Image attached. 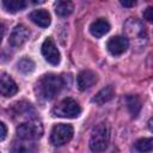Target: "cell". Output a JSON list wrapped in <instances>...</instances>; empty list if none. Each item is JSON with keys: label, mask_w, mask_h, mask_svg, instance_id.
I'll use <instances>...</instances> for the list:
<instances>
[{"label": "cell", "mask_w": 153, "mask_h": 153, "mask_svg": "<svg viewBox=\"0 0 153 153\" xmlns=\"http://www.w3.org/2000/svg\"><path fill=\"white\" fill-rule=\"evenodd\" d=\"M63 87V79L56 74H45L36 84L37 97L44 100H51Z\"/></svg>", "instance_id": "1"}, {"label": "cell", "mask_w": 153, "mask_h": 153, "mask_svg": "<svg viewBox=\"0 0 153 153\" xmlns=\"http://www.w3.org/2000/svg\"><path fill=\"white\" fill-rule=\"evenodd\" d=\"M110 141V133L104 123H99L92 130L90 137V148L92 152H103L106 149Z\"/></svg>", "instance_id": "2"}, {"label": "cell", "mask_w": 153, "mask_h": 153, "mask_svg": "<svg viewBox=\"0 0 153 153\" xmlns=\"http://www.w3.org/2000/svg\"><path fill=\"white\" fill-rule=\"evenodd\" d=\"M51 112L54 116H57V117L74 118L80 115L81 108L73 98H65L53 109Z\"/></svg>", "instance_id": "3"}, {"label": "cell", "mask_w": 153, "mask_h": 153, "mask_svg": "<svg viewBox=\"0 0 153 153\" xmlns=\"http://www.w3.org/2000/svg\"><path fill=\"white\" fill-rule=\"evenodd\" d=\"M73 127L71 124L59 123L55 124L50 133V142L54 146H63L73 137Z\"/></svg>", "instance_id": "4"}, {"label": "cell", "mask_w": 153, "mask_h": 153, "mask_svg": "<svg viewBox=\"0 0 153 153\" xmlns=\"http://www.w3.org/2000/svg\"><path fill=\"white\" fill-rule=\"evenodd\" d=\"M43 134V127L37 121H29L17 127V135L22 140H37Z\"/></svg>", "instance_id": "5"}, {"label": "cell", "mask_w": 153, "mask_h": 153, "mask_svg": "<svg viewBox=\"0 0 153 153\" xmlns=\"http://www.w3.org/2000/svg\"><path fill=\"white\" fill-rule=\"evenodd\" d=\"M42 55L44 56V59L50 65H59L60 63V60H61L60 51L56 48V44L51 37H48L44 39V42L42 44Z\"/></svg>", "instance_id": "6"}, {"label": "cell", "mask_w": 153, "mask_h": 153, "mask_svg": "<svg viewBox=\"0 0 153 153\" xmlns=\"http://www.w3.org/2000/svg\"><path fill=\"white\" fill-rule=\"evenodd\" d=\"M128 47H129V39L124 36H114L106 43V48L109 53L114 56L122 55L123 53L127 51Z\"/></svg>", "instance_id": "7"}, {"label": "cell", "mask_w": 153, "mask_h": 153, "mask_svg": "<svg viewBox=\"0 0 153 153\" xmlns=\"http://www.w3.org/2000/svg\"><path fill=\"white\" fill-rule=\"evenodd\" d=\"M29 36H30V32L26 26L17 25L10 35L8 43L14 48H20L23 44L26 43V41L29 39Z\"/></svg>", "instance_id": "8"}, {"label": "cell", "mask_w": 153, "mask_h": 153, "mask_svg": "<svg viewBox=\"0 0 153 153\" xmlns=\"http://www.w3.org/2000/svg\"><path fill=\"white\" fill-rule=\"evenodd\" d=\"M96 82H97V74L90 69L81 71L76 76V84L80 91H85L92 87Z\"/></svg>", "instance_id": "9"}, {"label": "cell", "mask_w": 153, "mask_h": 153, "mask_svg": "<svg viewBox=\"0 0 153 153\" xmlns=\"http://www.w3.org/2000/svg\"><path fill=\"white\" fill-rule=\"evenodd\" d=\"M126 31L128 33L129 37H137L136 39H142L143 42H146L147 39V35H146V31H145V27L142 26V24L135 19H129L126 25Z\"/></svg>", "instance_id": "10"}, {"label": "cell", "mask_w": 153, "mask_h": 153, "mask_svg": "<svg viewBox=\"0 0 153 153\" xmlns=\"http://www.w3.org/2000/svg\"><path fill=\"white\" fill-rule=\"evenodd\" d=\"M18 92V86L16 81L6 73L0 76V93L4 97H12Z\"/></svg>", "instance_id": "11"}, {"label": "cell", "mask_w": 153, "mask_h": 153, "mask_svg": "<svg viewBox=\"0 0 153 153\" xmlns=\"http://www.w3.org/2000/svg\"><path fill=\"white\" fill-rule=\"evenodd\" d=\"M110 31V24L108 20H105L104 18H99L97 20H94L91 25H90V32L92 36H94L96 38H100L103 37L105 33H108Z\"/></svg>", "instance_id": "12"}, {"label": "cell", "mask_w": 153, "mask_h": 153, "mask_svg": "<svg viewBox=\"0 0 153 153\" xmlns=\"http://www.w3.org/2000/svg\"><path fill=\"white\" fill-rule=\"evenodd\" d=\"M30 19L41 27H48L50 25V14L45 10H35L30 13Z\"/></svg>", "instance_id": "13"}, {"label": "cell", "mask_w": 153, "mask_h": 153, "mask_svg": "<svg viewBox=\"0 0 153 153\" xmlns=\"http://www.w3.org/2000/svg\"><path fill=\"white\" fill-rule=\"evenodd\" d=\"M54 10H55V13L57 16L67 17L73 12L74 5L71 0H56V2L54 5Z\"/></svg>", "instance_id": "14"}, {"label": "cell", "mask_w": 153, "mask_h": 153, "mask_svg": "<svg viewBox=\"0 0 153 153\" xmlns=\"http://www.w3.org/2000/svg\"><path fill=\"white\" fill-rule=\"evenodd\" d=\"M115 94V88L112 85H109V86H105L104 88H102L92 99V102H94L96 104L98 105H102L106 102H109Z\"/></svg>", "instance_id": "15"}, {"label": "cell", "mask_w": 153, "mask_h": 153, "mask_svg": "<svg viewBox=\"0 0 153 153\" xmlns=\"http://www.w3.org/2000/svg\"><path fill=\"white\" fill-rule=\"evenodd\" d=\"M1 1H2V6L5 7V10L11 13L19 12L24 10L27 5V0H1Z\"/></svg>", "instance_id": "16"}, {"label": "cell", "mask_w": 153, "mask_h": 153, "mask_svg": "<svg viewBox=\"0 0 153 153\" xmlns=\"http://www.w3.org/2000/svg\"><path fill=\"white\" fill-rule=\"evenodd\" d=\"M17 66H18V71L22 72L23 74H29L35 69V62L29 57H23Z\"/></svg>", "instance_id": "17"}, {"label": "cell", "mask_w": 153, "mask_h": 153, "mask_svg": "<svg viewBox=\"0 0 153 153\" xmlns=\"http://www.w3.org/2000/svg\"><path fill=\"white\" fill-rule=\"evenodd\" d=\"M135 149L137 152H151L153 149V140L151 137H143L135 142Z\"/></svg>", "instance_id": "18"}, {"label": "cell", "mask_w": 153, "mask_h": 153, "mask_svg": "<svg viewBox=\"0 0 153 153\" xmlns=\"http://www.w3.org/2000/svg\"><path fill=\"white\" fill-rule=\"evenodd\" d=\"M127 104H128V109L131 112V115L137 116V114L141 109V103H140L139 98L136 96H128L127 97Z\"/></svg>", "instance_id": "19"}, {"label": "cell", "mask_w": 153, "mask_h": 153, "mask_svg": "<svg viewBox=\"0 0 153 153\" xmlns=\"http://www.w3.org/2000/svg\"><path fill=\"white\" fill-rule=\"evenodd\" d=\"M143 18H145L147 22H152V20H153V10H152L151 6H148V7L145 10V12H143Z\"/></svg>", "instance_id": "20"}, {"label": "cell", "mask_w": 153, "mask_h": 153, "mask_svg": "<svg viewBox=\"0 0 153 153\" xmlns=\"http://www.w3.org/2000/svg\"><path fill=\"white\" fill-rule=\"evenodd\" d=\"M7 136V127L4 122H0V141L5 140Z\"/></svg>", "instance_id": "21"}, {"label": "cell", "mask_w": 153, "mask_h": 153, "mask_svg": "<svg viewBox=\"0 0 153 153\" xmlns=\"http://www.w3.org/2000/svg\"><path fill=\"white\" fill-rule=\"evenodd\" d=\"M120 2L124 7H133L136 4V0H120Z\"/></svg>", "instance_id": "22"}, {"label": "cell", "mask_w": 153, "mask_h": 153, "mask_svg": "<svg viewBox=\"0 0 153 153\" xmlns=\"http://www.w3.org/2000/svg\"><path fill=\"white\" fill-rule=\"evenodd\" d=\"M2 36H4V26H2V24L0 23V43H1V39H2Z\"/></svg>", "instance_id": "23"}, {"label": "cell", "mask_w": 153, "mask_h": 153, "mask_svg": "<svg viewBox=\"0 0 153 153\" xmlns=\"http://www.w3.org/2000/svg\"><path fill=\"white\" fill-rule=\"evenodd\" d=\"M45 0H32V2L33 4H43Z\"/></svg>", "instance_id": "24"}]
</instances>
